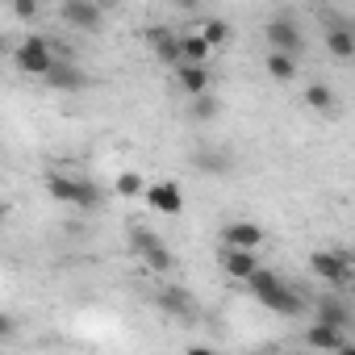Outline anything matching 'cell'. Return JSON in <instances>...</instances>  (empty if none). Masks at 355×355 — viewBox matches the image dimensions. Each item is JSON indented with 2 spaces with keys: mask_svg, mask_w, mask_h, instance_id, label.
I'll return each instance as SVG.
<instances>
[{
  "mask_svg": "<svg viewBox=\"0 0 355 355\" xmlns=\"http://www.w3.org/2000/svg\"><path fill=\"white\" fill-rule=\"evenodd\" d=\"M305 109H313V113H330L334 105H338V96H334V88L330 84H322V80H313L309 88H305Z\"/></svg>",
  "mask_w": 355,
  "mask_h": 355,
  "instance_id": "20",
  "label": "cell"
},
{
  "mask_svg": "<svg viewBox=\"0 0 355 355\" xmlns=\"http://www.w3.org/2000/svg\"><path fill=\"white\" fill-rule=\"evenodd\" d=\"M155 309H163L167 318L193 322V318H197V297H193L189 288H175V284H167V288H159V293H155Z\"/></svg>",
  "mask_w": 355,
  "mask_h": 355,
  "instance_id": "10",
  "label": "cell"
},
{
  "mask_svg": "<svg viewBox=\"0 0 355 355\" xmlns=\"http://www.w3.org/2000/svg\"><path fill=\"white\" fill-rule=\"evenodd\" d=\"M55 59H59V46H51L42 34H34V38L17 42V51H13L17 71H21V76H34V80H42V76L55 67Z\"/></svg>",
  "mask_w": 355,
  "mask_h": 355,
  "instance_id": "3",
  "label": "cell"
},
{
  "mask_svg": "<svg viewBox=\"0 0 355 355\" xmlns=\"http://www.w3.org/2000/svg\"><path fill=\"white\" fill-rule=\"evenodd\" d=\"M42 189L51 201L59 205H76V209H105V189L96 180H84V175H67V171H46Z\"/></svg>",
  "mask_w": 355,
  "mask_h": 355,
  "instance_id": "2",
  "label": "cell"
},
{
  "mask_svg": "<svg viewBox=\"0 0 355 355\" xmlns=\"http://www.w3.org/2000/svg\"><path fill=\"white\" fill-rule=\"evenodd\" d=\"M309 272L326 284H351V255L347 251H313Z\"/></svg>",
  "mask_w": 355,
  "mask_h": 355,
  "instance_id": "6",
  "label": "cell"
},
{
  "mask_svg": "<svg viewBox=\"0 0 355 355\" xmlns=\"http://www.w3.org/2000/svg\"><path fill=\"white\" fill-rule=\"evenodd\" d=\"M113 193H117L121 201H134V197L146 193V180H142L138 171H121V175H117V184H113Z\"/></svg>",
  "mask_w": 355,
  "mask_h": 355,
  "instance_id": "23",
  "label": "cell"
},
{
  "mask_svg": "<svg viewBox=\"0 0 355 355\" xmlns=\"http://www.w3.org/2000/svg\"><path fill=\"white\" fill-rule=\"evenodd\" d=\"M17 334V318L13 313H5V309H0V343H9Z\"/></svg>",
  "mask_w": 355,
  "mask_h": 355,
  "instance_id": "26",
  "label": "cell"
},
{
  "mask_svg": "<svg viewBox=\"0 0 355 355\" xmlns=\"http://www.w3.org/2000/svg\"><path fill=\"white\" fill-rule=\"evenodd\" d=\"M175 88H180L189 101L209 96V88H214V71H209V67H189V63H180V67H175Z\"/></svg>",
  "mask_w": 355,
  "mask_h": 355,
  "instance_id": "14",
  "label": "cell"
},
{
  "mask_svg": "<svg viewBox=\"0 0 355 355\" xmlns=\"http://www.w3.org/2000/svg\"><path fill=\"white\" fill-rule=\"evenodd\" d=\"M146 46L155 51V59L163 63V67H180V34H175L171 26H150L146 30Z\"/></svg>",
  "mask_w": 355,
  "mask_h": 355,
  "instance_id": "11",
  "label": "cell"
},
{
  "mask_svg": "<svg viewBox=\"0 0 355 355\" xmlns=\"http://www.w3.org/2000/svg\"><path fill=\"white\" fill-rule=\"evenodd\" d=\"M313 322L347 334V330H351V309H347V301H343V297H322V301L313 305Z\"/></svg>",
  "mask_w": 355,
  "mask_h": 355,
  "instance_id": "17",
  "label": "cell"
},
{
  "mask_svg": "<svg viewBox=\"0 0 355 355\" xmlns=\"http://www.w3.org/2000/svg\"><path fill=\"white\" fill-rule=\"evenodd\" d=\"M142 197H146V205H150L155 214H163V218H175V214L184 209V193H180V184H175V180H150Z\"/></svg>",
  "mask_w": 355,
  "mask_h": 355,
  "instance_id": "8",
  "label": "cell"
},
{
  "mask_svg": "<svg viewBox=\"0 0 355 355\" xmlns=\"http://www.w3.org/2000/svg\"><path fill=\"white\" fill-rule=\"evenodd\" d=\"M130 251H134L150 272H171V268H175V255L167 251V243H163L155 230H146V226H134V230H130Z\"/></svg>",
  "mask_w": 355,
  "mask_h": 355,
  "instance_id": "4",
  "label": "cell"
},
{
  "mask_svg": "<svg viewBox=\"0 0 355 355\" xmlns=\"http://www.w3.org/2000/svg\"><path fill=\"white\" fill-rule=\"evenodd\" d=\"M184 355H218V351H214V347H197V343H193V347H189Z\"/></svg>",
  "mask_w": 355,
  "mask_h": 355,
  "instance_id": "27",
  "label": "cell"
},
{
  "mask_svg": "<svg viewBox=\"0 0 355 355\" xmlns=\"http://www.w3.org/2000/svg\"><path fill=\"white\" fill-rule=\"evenodd\" d=\"M326 21H330L326 34H322V38H326V51H330L334 59H343V63L355 59V26H351L347 17H338V13H326Z\"/></svg>",
  "mask_w": 355,
  "mask_h": 355,
  "instance_id": "9",
  "label": "cell"
},
{
  "mask_svg": "<svg viewBox=\"0 0 355 355\" xmlns=\"http://www.w3.org/2000/svg\"><path fill=\"white\" fill-rule=\"evenodd\" d=\"M338 343H347V334H343V330H330V326H318V322L305 330V347H309V351H322V355H330Z\"/></svg>",
  "mask_w": 355,
  "mask_h": 355,
  "instance_id": "19",
  "label": "cell"
},
{
  "mask_svg": "<svg viewBox=\"0 0 355 355\" xmlns=\"http://www.w3.org/2000/svg\"><path fill=\"white\" fill-rule=\"evenodd\" d=\"M222 247H230V251H259L263 247V226L259 222H226L222 226Z\"/></svg>",
  "mask_w": 355,
  "mask_h": 355,
  "instance_id": "13",
  "label": "cell"
},
{
  "mask_svg": "<svg viewBox=\"0 0 355 355\" xmlns=\"http://www.w3.org/2000/svg\"><path fill=\"white\" fill-rule=\"evenodd\" d=\"M197 34H201V42H205L209 51H218V46H226V42H230V34H234V30H230V21L209 17V21H201V30H197Z\"/></svg>",
  "mask_w": 355,
  "mask_h": 355,
  "instance_id": "22",
  "label": "cell"
},
{
  "mask_svg": "<svg viewBox=\"0 0 355 355\" xmlns=\"http://www.w3.org/2000/svg\"><path fill=\"white\" fill-rule=\"evenodd\" d=\"M193 167L201 175H230L234 171V155L222 150V146H197L193 150Z\"/></svg>",
  "mask_w": 355,
  "mask_h": 355,
  "instance_id": "15",
  "label": "cell"
},
{
  "mask_svg": "<svg viewBox=\"0 0 355 355\" xmlns=\"http://www.w3.org/2000/svg\"><path fill=\"white\" fill-rule=\"evenodd\" d=\"M59 17H63L71 30L92 34V30H101V21H105V5H96V0H63V5H59Z\"/></svg>",
  "mask_w": 355,
  "mask_h": 355,
  "instance_id": "7",
  "label": "cell"
},
{
  "mask_svg": "<svg viewBox=\"0 0 355 355\" xmlns=\"http://www.w3.org/2000/svg\"><path fill=\"white\" fill-rule=\"evenodd\" d=\"M247 288H251V297H255L263 309H272V313H280V318H297V313L305 309V297H301L280 272H272V268H255L251 280H247Z\"/></svg>",
  "mask_w": 355,
  "mask_h": 355,
  "instance_id": "1",
  "label": "cell"
},
{
  "mask_svg": "<svg viewBox=\"0 0 355 355\" xmlns=\"http://www.w3.org/2000/svg\"><path fill=\"white\" fill-rule=\"evenodd\" d=\"M13 17H17V21H34V17H38V5H34V0H17V5H13Z\"/></svg>",
  "mask_w": 355,
  "mask_h": 355,
  "instance_id": "25",
  "label": "cell"
},
{
  "mask_svg": "<svg viewBox=\"0 0 355 355\" xmlns=\"http://www.w3.org/2000/svg\"><path fill=\"white\" fill-rule=\"evenodd\" d=\"M280 355H305V351H280Z\"/></svg>",
  "mask_w": 355,
  "mask_h": 355,
  "instance_id": "29",
  "label": "cell"
},
{
  "mask_svg": "<svg viewBox=\"0 0 355 355\" xmlns=\"http://www.w3.org/2000/svg\"><path fill=\"white\" fill-rule=\"evenodd\" d=\"M268 46L276 51V55H288V59H301V51H305V34H301V26L288 17V13H280V17H272L268 21Z\"/></svg>",
  "mask_w": 355,
  "mask_h": 355,
  "instance_id": "5",
  "label": "cell"
},
{
  "mask_svg": "<svg viewBox=\"0 0 355 355\" xmlns=\"http://www.w3.org/2000/svg\"><path fill=\"white\" fill-rule=\"evenodd\" d=\"M218 263H222V272H226L230 280H243V284L251 280V272H255V268H263L255 251H230V247H222V251H218Z\"/></svg>",
  "mask_w": 355,
  "mask_h": 355,
  "instance_id": "16",
  "label": "cell"
},
{
  "mask_svg": "<svg viewBox=\"0 0 355 355\" xmlns=\"http://www.w3.org/2000/svg\"><path fill=\"white\" fill-rule=\"evenodd\" d=\"M263 67H268V76H272L276 84H293V80L301 76V63H297V59H288V55H276V51L268 55V63H263Z\"/></svg>",
  "mask_w": 355,
  "mask_h": 355,
  "instance_id": "21",
  "label": "cell"
},
{
  "mask_svg": "<svg viewBox=\"0 0 355 355\" xmlns=\"http://www.w3.org/2000/svg\"><path fill=\"white\" fill-rule=\"evenodd\" d=\"M222 113V101H214V96H197V101H189V121H214Z\"/></svg>",
  "mask_w": 355,
  "mask_h": 355,
  "instance_id": "24",
  "label": "cell"
},
{
  "mask_svg": "<svg viewBox=\"0 0 355 355\" xmlns=\"http://www.w3.org/2000/svg\"><path fill=\"white\" fill-rule=\"evenodd\" d=\"M330 355H355V347H351V338H347V343H338V347H334Z\"/></svg>",
  "mask_w": 355,
  "mask_h": 355,
  "instance_id": "28",
  "label": "cell"
},
{
  "mask_svg": "<svg viewBox=\"0 0 355 355\" xmlns=\"http://www.w3.org/2000/svg\"><path fill=\"white\" fill-rule=\"evenodd\" d=\"M42 84L55 88V92H84L88 88V71L76 67V63H67V59H55V67L42 76Z\"/></svg>",
  "mask_w": 355,
  "mask_h": 355,
  "instance_id": "12",
  "label": "cell"
},
{
  "mask_svg": "<svg viewBox=\"0 0 355 355\" xmlns=\"http://www.w3.org/2000/svg\"><path fill=\"white\" fill-rule=\"evenodd\" d=\"M209 46L201 42V34L197 30H189V34H180V63H189V67H209Z\"/></svg>",
  "mask_w": 355,
  "mask_h": 355,
  "instance_id": "18",
  "label": "cell"
}]
</instances>
